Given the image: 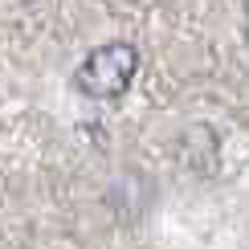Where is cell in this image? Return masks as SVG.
Returning <instances> with one entry per match:
<instances>
[{
  "label": "cell",
  "mask_w": 249,
  "mask_h": 249,
  "mask_svg": "<svg viewBox=\"0 0 249 249\" xmlns=\"http://www.w3.org/2000/svg\"><path fill=\"white\" fill-rule=\"evenodd\" d=\"M135 70H139V49L131 41H110V45H98L94 53H86V61L74 74V86L90 98H119L131 86Z\"/></svg>",
  "instance_id": "obj_1"
}]
</instances>
